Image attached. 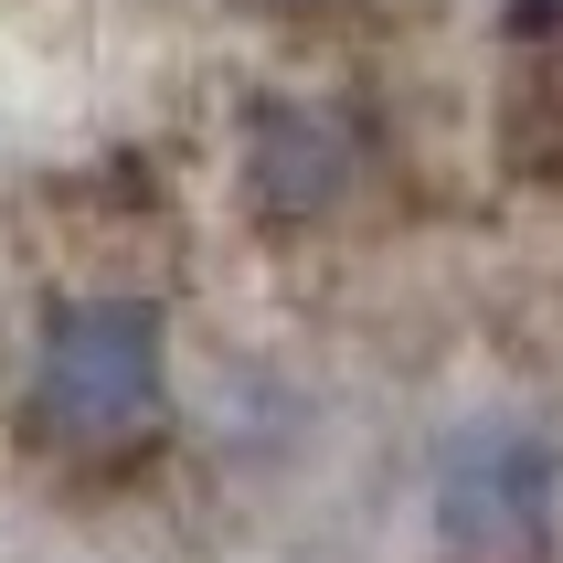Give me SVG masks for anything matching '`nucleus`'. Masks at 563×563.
<instances>
[{"label":"nucleus","mask_w":563,"mask_h":563,"mask_svg":"<svg viewBox=\"0 0 563 563\" xmlns=\"http://www.w3.org/2000/svg\"><path fill=\"white\" fill-rule=\"evenodd\" d=\"M426 510H437L446 553H478V563H510L553 532L563 510V446L521 415H478L437 446V478H426Z\"/></svg>","instance_id":"nucleus-2"},{"label":"nucleus","mask_w":563,"mask_h":563,"mask_svg":"<svg viewBox=\"0 0 563 563\" xmlns=\"http://www.w3.org/2000/svg\"><path fill=\"white\" fill-rule=\"evenodd\" d=\"M521 22H532V32H553V22H563V0H521Z\"/></svg>","instance_id":"nucleus-5"},{"label":"nucleus","mask_w":563,"mask_h":563,"mask_svg":"<svg viewBox=\"0 0 563 563\" xmlns=\"http://www.w3.org/2000/svg\"><path fill=\"white\" fill-rule=\"evenodd\" d=\"M234 181L266 223H319L362 191V128L330 96H255L234 139Z\"/></svg>","instance_id":"nucleus-3"},{"label":"nucleus","mask_w":563,"mask_h":563,"mask_svg":"<svg viewBox=\"0 0 563 563\" xmlns=\"http://www.w3.org/2000/svg\"><path fill=\"white\" fill-rule=\"evenodd\" d=\"M500 159L532 191H563V64H542V75L510 86V107H500Z\"/></svg>","instance_id":"nucleus-4"},{"label":"nucleus","mask_w":563,"mask_h":563,"mask_svg":"<svg viewBox=\"0 0 563 563\" xmlns=\"http://www.w3.org/2000/svg\"><path fill=\"white\" fill-rule=\"evenodd\" d=\"M32 415L64 446H128L170 415V319L159 298H64L32 341Z\"/></svg>","instance_id":"nucleus-1"}]
</instances>
